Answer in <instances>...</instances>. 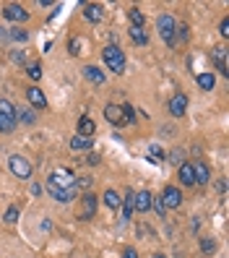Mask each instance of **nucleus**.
I'll return each instance as SVG.
<instances>
[{"label": "nucleus", "instance_id": "1", "mask_svg": "<svg viewBox=\"0 0 229 258\" xmlns=\"http://www.w3.org/2000/svg\"><path fill=\"white\" fill-rule=\"evenodd\" d=\"M102 60L107 63L112 73H125V52L117 47V44H107L102 50Z\"/></svg>", "mask_w": 229, "mask_h": 258}, {"label": "nucleus", "instance_id": "2", "mask_svg": "<svg viewBox=\"0 0 229 258\" xmlns=\"http://www.w3.org/2000/svg\"><path fill=\"white\" fill-rule=\"evenodd\" d=\"M16 107L8 99H0V133H11L16 128Z\"/></svg>", "mask_w": 229, "mask_h": 258}, {"label": "nucleus", "instance_id": "3", "mask_svg": "<svg viewBox=\"0 0 229 258\" xmlns=\"http://www.w3.org/2000/svg\"><path fill=\"white\" fill-rule=\"evenodd\" d=\"M157 32L162 34V39H164L167 44H172V42H175L177 24H175V19L170 16V13H162V16L157 19Z\"/></svg>", "mask_w": 229, "mask_h": 258}, {"label": "nucleus", "instance_id": "4", "mask_svg": "<svg viewBox=\"0 0 229 258\" xmlns=\"http://www.w3.org/2000/svg\"><path fill=\"white\" fill-rule=\"evenodd\" d=\"M8 167H11V172L16 175V177H21V180L32 177V164H29V159L21 157V154H13V157L8 159Z\"/></svg>", "mask_w": 229, "mask_h": 258}, {"label": "nucleus", "instance_id": "5", "mask_svg": "<svg viewBox=\"0 0 229 258\" xmlns=\"http://www.w3.org/2000/svg\"><path fill=\"white\" fill-rule=\"evenodd\" d=\"M47 185L60 188V190H70V188H75V177H73V172H68V170H57V172L50 175Z\"/></svg>", "mask_w": 229, "mask_h": 258}, {"label": "nucleus", "instance_id": "6", "mask_svg": "<svg viewBox=\"0 0 229 258\" xmlns=\"http://www.w3.org/2000/svg\"><path fill=\"white\" fill-rule=\"evenodd\" d=\"M180 204H182V193H180V188L167 185L164 193H162V206H164V211H167V209H177Z\"/></svg>", "mask_w": 229, "mask_h": 258}, {"label": "nucleus", "instance_id": "7", "mask_svg": "<svg viewBox=\"0 0 229 258\" xmlns=\"http://www.w3.org/2000/svg\"><path fill=\"white\" fill-rule=\"evenodd\" d=\"M3 19L8 21H26L29 19V11H24V6H16V3H11V6H3Z\"/></svg>", "mask_w": 229, "mask_h": 258}, {"label": "nucleus", "instance_id": "8", "mask_svg": "<svg viewBox=\"0 0 229 258\" xmlns=\"http://www.w3.org/2000/svg\"><path fill=\"white\" fill-rule=\"evenodd\" d=\"M94 214H97V196L91 193L81 196V219H94Z\"/></svg>", "mask_w": 229, "mask_h": 258}, {"label": "nucleus", "instance_id": "9", "mask_svg": "<svg viewBox=\"0 0 229 258\" xmlns=\"http://www.w3.org/2000/svg\"><path fill=\"white\" fill-rule=\"evenodd\" d=\"M154 206V201H151V193L148 190H141L133 196V211H141V214H146V211Z\"/></svg>", "mask_w": 229, "mask_h": 258}, {"label": "nucleus", "instance_id": "10", "mask_svg": "<svg viewBox=\"0 0 229 258\" xmlns=\"http://www.w3.org/2000/svg\"><path fill=\"white\" fill-rule=\"evenodd\" d=\"M185 110H188V94H175L170 99V115L182 117V115H185Z\"/></svg>", "mask_w": 229, "mask_h": 258}, {"label": "nucleus", "instance_id": "11", "mask_svg": "<svg viewBox=\"0 0 229 258\" xmlns=\"http://www.w3.org/2000/svg\"><path fill=\"white\" fill-rule=\"evenodd\" d=\"M226 55H229V50L224 47V44H221V47H216V50L211 52V57H213V63H216V68H219V73H221V76H229V66H226Z\"/></svg>", "mask_w": 229, "mask_h": 258}, {"label": "nucleus", "instance_id": "12", "mask_svg": "<svg viewBox=\"0 0 229 258\" xmlns=\"http://www.w3.org/2000/svg\"><path fill=\"white\" fill-rule=\"evenodd\" d=\"M193 175H195V185H206L211 180V170L206 162H195L193 164Z\"/></svg>", "mask_w": 229, "mask_h": 258}, {"label": "nucleus", "instance_id": "13", "mask_svg": "<svg viewBox=\"0 0 229 258\" xmlns=\"http://www.w3.org/2000/svg\"><path fill=\"white\" fill-rule=\"evenodd\" d=\"M104 117H107V123H112V125H123V107H120V104H107Z\"/></svg>", "mask_w": 229, "mask_h": 258}, {"label": "nucleus", "instance_id": "14", "mask_svg": "<svg viewBox=\"0 0 229 258\" xmlns=\"http://www.w3.org/2000/svg\"><path fill=\"white\" fill-rule=\"evenodd\" d=\"M26 99L34 104V107H47V97H44V92L42 89H37V86H32V89H26Z\"/></svg>", "mask_w": 229, "mask_h": 258}, {"label": "nucleus", "instance_id": "15", "mask_svg": "<svg viewBox=\"0 0 229 258\" xmlns=\"http://www.w3.org/2000/svg\"><path fill=\"white\" fill-rule=\"evenodd\" d=\"M84 16H86L91 24H99L102 16H104V13H102V6H99V3H86V6H84Z\"/></svg>", "mask_w": 229, "mask_h": 258}, {"label": "nucleus", "instance_id": "16", "mask_svg": "<svg viewBox=\"0 0 229 258\" xmlns=\"http://www.w3.org/2000/svg\"><path fill=\"white\" fill-rule=\"evenodd\" d=\"M177 175H180V183L182 185H195V175H193V164L190 162H182Z\"/></svg>", "mask_w": 229, "mask_h": 258}, {"label": "nucleus", "instance_id": "17", "mask_svg": "<svg viewBox=\"0 0 229 258\" xmlns=\"http://www.w3.org/2000/svg\"><path fill=\"white\" fill-rule=\"evenodd\" d=\"M84 76H86L91 84H104V79H107V76H104L97 66H86V68H84Z\"/></svg>", "mask_w": 229, "mask_h": 258}, {"label": "nucleus", "instance_id": "18", "mask_svg": "<svg viewBox=\"0 0 229 258\" xmlns=\"http://www.w3.org/2000/svg\"><path fill=\"white\" fill-rule=\"evenodd\" d=\"M47 190L55 196V199L60 201V204H68V201H73L75 199V190L70 188V190H60V188H52V185H47Z\"/></svg>", "mask_w": 229, "mask_h": 258}, {"label": "nucleus", "instance_id": "19", "mask_svg": "<svg viewBox=\"0 0 229 258\" xmlns=\"http://www.w3.org/2000/svg\"><path fill=\"white\" fill-rule=\"evenodd\" d=\"M102 201H104V206L107 209H117L120 204H123V199H120V196H117V190H104V196H102Z\"/></svg>", "mask_w": 229, "mask_h": 258}, {"label": "nucleus", "instance_id": "20", "mask_svg": "<svg viewBox=\"0 0 229 258\" xmlns=\"http://www.w3.org/2000/svg\"><path fill=\"white\" fill-rule=\"evenodd\" d=\"M198 86H201L203 92H211V89L216 86V76L213 73H198Z\"/></svg>", "mask_w": 229, "mask_h": 258}, {"label": "nucleus", "instance_id": "21", "mask_svg": "<svg viewBox=\"0 0 229 258\" xmlns=\"http://www.w3.org/2000/svg\"><path fill=\"white\" fill-rule=\"evenodd\" d=\"M97 131V125H94V120H91V117H81L79 120V136H89V139H91V133H94Z\"/></svg>", "mask_w": 229, "mask_h": 258}, {"label": "nucleus", "instance_id": "22", "mask_svg": "<svg viewBox=\"0 0 229 258\" xmlns=\"http://www.w3.org/2000/svg\"><path fill=\"white\" fill-rule=\"evenodd\" d=\"M70 149L73 151H86V149H91V139H89V136H73V139H70Z\"/></svg>", "mask_w": 229, "mask_h": 258}, {"label": "nucleus", "instance_id": "23", "mask_svg": "<svg viewBox=\"0 0 229 258\" xmlns=\"http://www.w3.org/2000/svg\"><path fill=\"white\" fill-rule=\"evenodd\" d=\"M130 39L135 44H148V34L143 32V26H130Z\"/></svg>", "mask_w": 229, "mask_h": 258}, {"label": "nucleus", "instance_id": "24", "mask_svg": "<svg viewBox=\"0 0 229 258\" xmlns=\"http://www.w3.org/2000/svg\"><path fill=\"white\" fill-rule=\"evenodd\" d=\"M128 19H130L133 26H143V21H146V16H143L141 8H130V11H128Z\"/></svg>", "mask_w": 229, "mask_h": 258}, {"label": "nucleus", "instance_id": "25", "mask_svg": "<svg viewBox=\"0 0 229 258\" xmlns=\"http://www.w3.org/2000/svg\"><path fill=\"white\" fill-rule=\"evenodd\" d=\"M8 39H13V42H26V39H29V32H24L21 26L8 29Z\"/></svg>", "mask_w": 229, "mask_h": 258}, {"label": "nucleus", "instance_id": "26", "mask_svg": "<svg viewBox=\"0 0 229 258\" xmlns=\"http://www.w3.org/2000/svg\"><path fill=\"white\" fill-rule=\"evenodd\" d=\"M16 120H24V123H34L37 117H34V112H32V110H24V107H19V110H16Z\"/></svg>", "mask_w": 229, "mask_h": 258}, {"label": "nucleus", "instance_id": "27", "mask_svg": "<svg viewBox=\"0 0 229 258\" xmlns=\"http://www.w3.org/2000/svg\"><path fill=\"white\" fill-rule=\"evenodd\" d=\"M26 73H29V79H32V81H39V79H42V66H39V63H32Z\"/></svg>", "mask_w": 229, "mask_h": 258}, {"label": "nucleus", "instance_id": "28", "mask_svg": "<svg viewBox=\"0 0 229 258\" xmlns=\"http://www.w3.org/2000/svg\"><path fill=\"white\" fill-rule=\"evenodd\" d=\"M201 250H203L206 255H211L213 250H216V242H213V240H208V237H203V240H201Z\"/></svg>", "mask_w": 229, "mask_h": 258}, {"label": "nucleus", "instance_id": "29", "mask_svg": "<svg viewBox=\"0 0 229 258\" xmlns=\"http://www.w3.org/2000/svg\"><path fill=\"white\" fill-rule=\"evenodd\" d=\"M135 115H133V107L130 104H123V123H133Z\"/></svg>", "mask_w": 229, "mask_h": 258}, {"label": "nucleus", "instance_id": "30", "mask_svg": "<svg viewBox=\"0 0 229 258\" xmlns=\"http://www.w3.org/2000/svg\"><path fill=\"white\" fill-rule=\"evenodd\" d=\"M16 219H19V209H16V206H11V209L6 211V222H8V224H13Z\"/></svg>", "mask_w": 229, "mask_h": 258}, {"label": "nucleus", "instance_id": "31", "mask_svg": "<svg viewBox=\"0 0 229 258\" xmlns=\"http://www.w3.org/2000/svg\"><path fill=\"white\" fill-rule=\"evenodd\" d=\"M91 183H94V177H81V180H75V185H79V188H91Z\"/></svg>", "mask_w": 229, "mask_h": 258}, {"label": "nucleus", "instance_id": "32", "mask_svg": "<svg viewBox=\"0 0 229 258\" xmlns=\"http://www.w3.org/2000/svg\"><path fill=\"white\" fill-rule=\"evenodd\" d=\"M151 154H154V159H164V157H167V154H164V149H162V146H157V144L151 146Z\"/></svg>", "mask_w": 229, "mask_h": 258}, {"label": "nucleus", "instance_id": "33", "mask_svg": "<svg viewBox=\"0 0 229 258\" xmlns=\"http://www.w3.org/2000/svg\"><path fill=\"white\" fill-rule=\"evenodd\" d=\"M130 214H133V204H123V219L125 222L130 219Z\"/></svg>", "mask_w": 229, "mask_h": 258}, {"label": "nucleus", "instance_id": "34", "mask_svg": "<svg viewBox=\"0 0 229 258\" xmlns=\"http://www.w3.org/2000/svg\"><path fill=\"white\" fill-rule=\"evenodd\" d=\"M219 32H221V37H229V19H224V21H221Z\"/></svg>", "mask_w": 229, "mask_h": 258}, {"label": "nucleus", "instance_id": "35", "mask_svg": "<svg viewBox=\"0 0 229 258\" xmlns=\"http://www.w3.org/2000/svg\"><path fill=\"white\" fill-rule=\"evenodd\" d=\"M79 50H81V42L73 39V42H70V55H79Z\"/></svg>", "mask_w": 229, "mask_h": 258}, {"label": "nucleus", "instance_id": "36", "mask_svg": "<svg viewBox=\"0 0 229 258\" xmlns=\"http://www.w3.org/2000/svg\"><path fill=\"white\" fill-rule=\"evenodd\" d=\"M123 258H138V253H135V250H133V248H128V250H125V253H123Z\"/></svg>", "mask_w": 229, "mask_h": 258}, {"label": "nucleus", "instance_id": "37", "mask_svg": "<svg viewBox=\"0 0 229 258\" xmlns=\"http://www.w3.org/2000/svg\"><path fill=\"white\" fill-rule=\"evenodd\" d=\"M177 32H180V39H188V26H180Z\"/></svg>", "mask_w": 229, "mask_h": 258}, {"label": "nucleus", "instance_id": "38", "mask_svg": "<svg viewBox=\"0 0 229 258\" xmlns=\"http://www.w3.org/2000/svg\"><path fill=\"white\" fill-rule=\"evenodd\" d=\"M216 190H219V193H224V190H226V183H224V180H219V183H216Z\"/></svg>", "mask_w": 229, "mask_h": 258}, {"label": "nucleus", "instance_id": "39", "mask_svg": "<svg viewBox=\"0 0 229 258\" xmlns=\"http://www.w3.org/2000/svg\"><path fill=\"white\" fill-rule=\"evenodd\" d=\"M154 258H164V255H162V253H157V255H154Z\"/></svg>", "mask_w": 229, "mask_h": 258}]
</instances>
